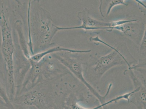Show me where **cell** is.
<instances>
[{"label": "cell", "instance_id": "cell-7", "mask_svg": "<svg viewBox=\"0 0 146 109\" xmlns=\"http://www.w3.org/2000/svg\"><path fill=\"white\" fill-rule=\"evenodd\" d=\"M17 104L27 106H33L38 109H42L46 103L44 94L38 90L27 92L19 96L16 99Z\"/></svg>", "mask_w": 146, "mask_h": 109}, {"label": "cell", "instance_id": "cell-9", "mask_svg": "<svg viewBox=\"0 0 146 109\" xmlns=\"http://www.w3.org/2000/svg\"><path fill=\"white\" fill-rule=\"evenodd\" d=\"M88 98L85 96L84 93L81 89H75L74 92L69 95L66 100L64 109H99L103 106V105L100 104L96 107L87 108L81 106L79 102H87Z\"/></svg>", "mask_w": 146, "mask_h": 109}, {"label": "cell", "instance_id": "cell-3", "mask_svg": "<svg viewBox=\"0 0 146 109\" xmlns=\"http://www.w3.org/2000/svg\"><path fill=\"white\" fill-rule=\"evenodd\" d=\"M14 30L11 23L9 10L2 3L0 9L1 50L6 70L8 92L12 98L15 96L16 94Z\"/></svg>", "mask_w": 146, "mask_h": 109}, {"label": "cell", "instance_id": "cell-6", "mask_svg": "<svg viewBox=\"0 0 146 109\" xmlns=\"http://www.w3.org/2000/svg\"><path fill=\"white\" fill-rule=\"evenodd\" d=\"M128 75L132 81L135 92L129 98V103L135 105L138 109H146V81L141 80L133 70L127 68L124 75Z\"/></svg>", "mask_w": 146, "mask_h": 109}, {"label": "cell", "instance_id": "cell-1", "mask_svg": "<svg viewBox=\"0 0 146 109\" xmlns=\"http://www.w3.org/2000/svg\"><path fill=\"white\" fill-rule=\"evenodd\" d=\"M28 29L27 42L31 56L50 48L53 38L59 31L50 13L40 1H30L27 14Z\"/></svg>", "mask_w": 146, "mask_h": 109}, {"label": "cell", "instance_id": "cell-11", "mask_svg": "<svg viewBox=\"0 0 146 109\" xmlns=\"http://www.w3.org/2000/svg\"><path fill=\"white\" fill-rule=\"evenodd\" d=\"M0 98L4 101L6 105L13 107L12 103L9 99L6 83L0 76Z\"/></svg>", "mask_w": 146, "mask_h": 109}, {"label": "cell", "instance_id": "cell-10", "mask_svg": "<svg viewBox=\"0 0 146 109\" xmlns=\"http://www.w3.org/2000/svg\"><path fill=\"white\" fill-rule=\"evenodd\" d=\"M91 50H74L62 47L60 46H56L51 48L38 53L31 56L29 60H31L33 62H38L42 60L46 56L53 54V53L59 52H68L76 53H87L91 52Z\"/></svg>", "mask_w": 146, "mask_h": 109}, {"label": "cell", "instance_id": "cell-2", "mask_svg": "<svg viewBox=\"0 0 146 109\" xmlns=\"http://www.w3.org/2000/svg\"><path fill=\"white\" fill-rule=\"evenodd\" d=\"M93 42H99L111 48V51L103 56H90L89 60L86 63L84 75L86 80L96 88L103 76L112 68L127 65L130 67L137 62L129 60L135 59L129 51L125 44L120 43L116 47L111 46L100 39L98 36L92 39Z\"/></svg>", "mask_w": 146, "mask_h": 109}, {"label": "cell", "instance_id": "cell-4", "mask_svg": "<svg viewBox=\"0 0 146 109\" xmlns=\"http://www.w3.org/2000/svg\"><path fill=\"white\" fill-rule=\"evenodd\" d=\"M79 53H72L68 52H59L51 54L53 58L67 69L71 75L75 77L85 86L92 95L94 96L100 104L105 103L109 95L112 86V84L109 85L105 94L101 95L96 88L91 86L86 80L84 75L83 65H85L81 58L78 56Z\"/></svg>", "mask_w": 146, "mask_h": 109}, {"label": "cell", "instance_id": "cell-14", "mask_svg": "<svg viewBox=\"0 0 146 109\" xmlns=\"http://www.w3.org/2000/svg\"><path fill=\"white\" fill-rule=\"evenodd\" d=\"M21 106L19 109H38L36 108L33 107V106H21Z\"/></svg>", "mask_w": 146, "mask_h": 109}, {"label": "cell", "instance_id": "cell-12", "mask_svg": "<svg viewBox=\"0 0 146 109\" xmlns=\"http://www.w3.org/2000/svg\"><path fill=\"white\" fill-rule=\"evenodd\" d=\"M119 5H123L126 6H128V4L125 2V0H112L110 1V2L108 5L107 9L106 10V17H107L110 14L111 10L114 7Z\"/></svg>", "mask_w": 146, "mask_h": 109}, {"label": "cell", "instance_id": "cell-16", "mask_svg": "<svg viewBox=\"0 0 146 109\" xmlns=\"http://www.w3.org/2000/svg\"><path fill=\"white\" fill-rule=\"evenodd\" d=\"M0 103L2 105H6V104H5V103L4 101L3 100V99H1V98H0Z\"/></svg>", "mask_w": 146, "mask_h": 109}, {"label": "cell", "instance_id": "cell-13", "mask_svg": "<svg viewBox=\"0 0 146 109\" xmlns=\"http://www.w3.org/2000/svg\"><path fill=\"white\" fill-rule=\"evenodd\" d=\"M146 29L144 30V34L143 37H142L141 41L140 44V47H139V50H140L141 54L143 55H146Z\"/></svg>", "mask_w": 146, "mask_h": 109}, {"label": "cell", "instance_id": "cell-8", "mask_svg": "<svg viewBox=\"0 0 146 109\" xmlns=\"http://www.w3.org/2000/svg\"><path fill=\"white\" fill-rule=\"evenodd\" d=\"M138 20L137 19L117 26L115 30L119 31L136 44L139 45L144 32L143 33V25L138 23Z\"/></svg>", "mask_w": 146, "mask_h": 109}, {"label": "cell", "instance_id": "cell-5", "mask_svg": "<svg viewBox=\"0 0 146 109\" xmlns=\"http://www.w3.org/2000/svg\"><path fill=\"white\" fill-rule=\"evenodd\" d=\"M78 17L81 21L80 26L72 27H61L57 26L59 31L73 29H83L85 31L96 30H106L112 31L115 30V27L117 26V21L115 22H104L95 19L91 17L89 11L87 8L84 9L78 13Z\"/></svg>", "mask_w": 146, "mask_h": 109}, {"label": "cell", "instance_id": "cell-15", "mask_svg": "<svg viewBox=\"0 0 146 109\" xmlns=\"http://www.w3.org/2000/svg\"><path fill=\"white\" fill-rule=\"evenodd\" d=\"M99 109H110V108L108 106V105H106V106L102 107Z\"/></svg>", "mask_w": 146, "mask_h": 109}]
</instances>
